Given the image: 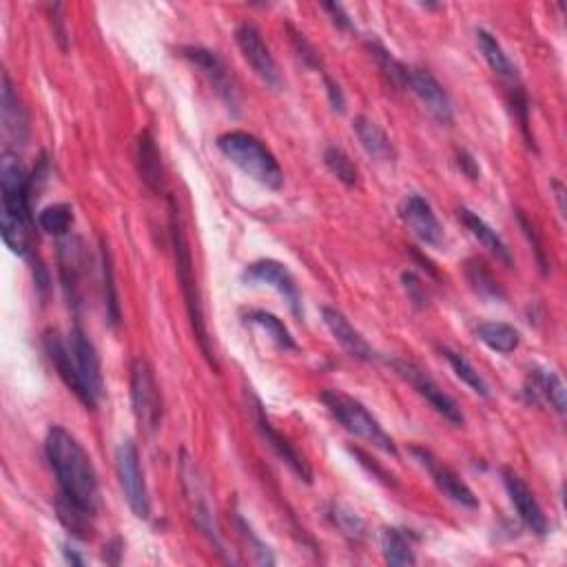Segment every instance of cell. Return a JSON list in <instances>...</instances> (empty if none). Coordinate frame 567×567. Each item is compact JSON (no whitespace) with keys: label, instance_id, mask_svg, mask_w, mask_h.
I'll return each instance as SVG.
<instances>
[{"label":"cell","instance_id":"6da1fadb","mask_svg":"<svg viewBox=\"0 0 567 567\" xmlns=\"http://www.w3.org/2000/svg\"><path fill=\"white\" fill-rule=\"evenodd\" d=\"M45 353L51 366L56 368L58 377L80 399V404L96 410L105 384H102L98 350L89 335L80 326L71 328L67 339L58 333H49L45 337Z\"/></svg>","mask_w":567,"mask_h":567},{"label":"cell","instance_id":"7a4b0ae2","mask_svg":"<svg viewBox=\"0 0 567 567\" xmlns=\"http://www.w3.org/2000/svg\"><path fill=\"white\" fill-rule=\"evenodd\" d=\"M45 452L51 470L56 472L60 494L96 517L100 503L98 474L82 443L63 426H51Z\"/></svg>","mask_w":567,"mask_h":567},{"label":"cell","instance_id":"3957f363","mask_svg":"<svg viewBox=\"0 0 567 567\" xmlns=\"http://www.w3.org/2000/svg\"><path fill=\"white\" fill-rule=\"evenodd\" d=\"M169 213H171V242H173V255H175V273H178V284L182 288L184 304H187L191 328L195 333V339H198V344L202 348V355L206 357V362H209L215 370H218V362H215L213 346H211V335H209V328H206L198 280H195L193 255H191V249H189L187 235H184V231H182L178 204H175L173 200H169Z\"/></svg>","mask_w":567,"mask_h":567},{"label":"cell","instance_id":"277c9868","mask_svg":"<svg viewBox=\"0 0 567 567\" xmlns=\"http://www.w3.org/2000/svg\"><path fill=\"white\" fill-rule=\"evenodd\" d=\"M218 149L237 169L271 191L284 187V171L266 144L246 131H229L218 138Z\"/></svg>","mask_w":567,"mask_h":567},{"label":"cell","instance_id":"5b68a950","mask_svg":"<svg viewBox=\"0 0 567 567\" xmlns=\"http://www.w3.org/2000/svg\"><path fill=\"white\" fill-rule=\"evenodd\" d=\"M322 404L335 417L337 424L344 426L350 435L373 443L375 448L386 452L390 457H399L395 441L390 439L384 428H381L379 421L370 415V410L362 404V401L339 393V390H326V393H322Z\"/></svg>","mask_w":567,"mask_h":567},{"label":"cell","instance_id":"8992f818","mask_svg":"<svg viewBox=\"0 0 567 567\" xmlns=\"http://www.w3.org/2000/svg\"><path fill=\"white\" fill-rule=\"evenodd\" d=\"M131 406L144 435H153L162 424V393L153 368L144 357L131 364Z\"/></svg>","mask_w":567,"mask_h":567},{"label":"cell","instance_id":"52a82bcc","mask_svg":"<svg viewBox=\"0 0 567 567\" xmlns=\"http://www.w3.org/2000/svg\"><path fill=\"white\" fill-rule=\"evenodd\" d=\"M34 191V178L27 173L14 153H5L0 160V195H3V215L32 224L29 198Z\"/></svg>","mask_w":567,"mask_h":567},{"label":"cell","instance_id":"ba28073f","mask_svg":"<svg viewBox=\"0 0 567 567\" xmlns=\"http://www.w3.org/2000/svg\"><path fill=\"white\" fill-rule=\"evenodd\" d=\"M116 470L122 494L129 503L131 512L138 519L151 517V499L144 481V472L140 466V452L133 441H122L116 450Z\"/></svg>","mask_w":567,"mask_h":567},{"label":"cell","instance_id":"9c48e42d","mask_svg":"<svg viewBox=\"0 0 567 567\" xmlns=\"http://www.w3.org/2000/svg\"><path fill=\"white\" fill-rule=\"evenodd\" d=\"M390 366L395 368V373L410 384L412 388L417 390V393L424 397L428 404L435 408L443 419H448L452 426H463L466 424V417H463V412L459 408V404L455 399H452L446 390H441V386L437 384L435 379L428 375V370L419 368L417 364L406 362V359H390L388 362Z\"/></svg>","mask_w":567,"mask_h":567},{"label":"cell","instance_id":"30bf717a","mask_svg":"<svg viewBox=\"0 0 567 567\" xmlns=\"http://www.w3.org/2000/svg\"><path fill=\"white\" fill-rule=\"evenodd\" d=\"M235 43L240 47L242 56L246 63L251 65L255 71V76L260 78L264 85L271 89H282V74L277 69L275 58L271 54V49L264 43L262 32L253 23H242L235 29Z\"/></svg>","mask_w":567,"mask_h":567},{"label":"cell","instance_id":"8fae6325","mask_svg":"<svg viewBox=\"0 0 567 567\" xmlns=\"http://www.w3.org/2000/svg\"><path fill=\"white\" fill-rule=\"evenodd\" d=\"M242 280L246 284L271 286L273 291H277L284 297L288 308H291L295 317L304 315L300 288H297V282H295L293 273L288 271V268L282 262H277V260H257V262H253V264H249V266L244 268Z\"/></svg>","mask_w":567,"mask_h":567},{"label":"cell","instance_id":"7c38bea8","mask_svg":"<svg viewBox=\"0 0 567 567\" xmlns=\"http://www.w3.org/2000/svg\"><path fill=\"white\" fill-rule=\"evenodd\" d=\"M180 54L206 78V82L213 87L215 96H218L226 107L235 111L237 109V89H235L231 71L224 65V60L215 54V51L206 49V47H182Z\"/></svg>","mask_w":567,"mask_h":567},{"label":"cell","instance_id":"4fadbf2b","mask_svg":"<svg viewBox=\"0 0 567 567\" xmlns=\"http://www.w3.org/2000/svg\"><path fill=\"white\" fill-rule=\"evenodd\" d=\"M410 452L415 455V459L421 463V466L426 468V472L430 474L432 481H435V486L441 490V494H446L452 503H457L461 505V508H468V510L479 508V499L474 497V492L470 490L468 483L463 481L450 466H446V463L432 455L428 448L415 446Z\"/></svg>","mask_w":567,"mask_h":567},{"label":"cell","instance_id":"5bb4252c","mask_svg":"<svg viewBox=\"0 0 567 567\" xmlns=\"http://www.w3.org/2000/svg\"><path fill=\"white\" fill-rule=\"evenodd\" d=\"M404 89L412 91L432 116H435L443 125H450L455 118V109H452V100L448 91L443 89L441 82L426 69L419 67H406Z\"/></svg>","mask_w":567,"mask_h":567},{"label":"cell","instance_id":"9a60e30c","mask_svg":"<svg viewBox=\"0 0 567 567\" xmlns=\"http://www.w3.org/2000/svg\"><path fill=\"white\" fill-rule=\"evenodd\" d=\"M501 477H503V486L505 490H508V497L514 505V510H517L519 519L523 521L525 528L536 536L548 534L550 532L548 517L543 514V508L539 505V501H536L534 492L528 488V483H525L519 474L512 470H503Z\"/></svg>","mask_w":567,"mask_h":567},{"label":"cell","instance_id":"2e32d148","mask_svg":"<svg viewBox=\"0 0 567 567\" xmlns=\"http://www.w3.org/2000/svg\"><path fill=\"white\" fill-rule=\"evenodd\" d=\"M401 220L410 229V233L417 237L421 244L426 246H441L443 244V229L435 215L432 204L424 198V195L412 193L404 200L399 209Z\"/></svg>","mask_w":567,"mask_h":567},{"label":"cell","instance_id":"e0dca14e","mask_svg":"<svg viewBox=\"0 0 567 567\" xmlns=\"http://www.w3.org/2000/svg\"><path fill=\"white\" fill-rule=\"evenodd\" d=\"M253 412H255L257 430H260V435L266 441V446L275 452V457L280 459L282 463H286L288 470H291L297 479H302L304 483H313L311 466H308L306 459L300 455V452H297V448L293 446V443L273 428L271 421H268L266 415H264L260 401H255Z\"/></svg>","mask_w":567,"mask_h":567},{"label":"cell","instance_id":"ac0fdd59","mask_svg":"<svg viewBox=\"0 0 567 567\" xmlns=\"http://www.w3.org/2000/svg\"><path fill=\"white\" fill-rule=\"evenodd\" d=\"M0 120H3L5 140L14 147H25L29 138V118L7 71L3 74V89H0Z\"/></svg>","mask_w":567,"mask_h":567},{"label":"cell","instance_id":"d6986e66","mask_svg":"<svg viewBox=\"0 0 567 567\" xmlns=\"http://www.w3.org/2000/svg\"><path fill=\"white\" fill-rule=\"evenodd\" d=\"M182 479H184V488H187V492H189V501H191L195 523H198V528L206 536H209L211 543L215 545V548H218V552H224L222 541H220V530H218V525H215V517H213L209 497H206L200 477L195 474V466H191L189 461L182 463Z\"/></svg>","mask_w":567,"mask_h":567},{"label":"cell","instance_id":"ffe728a7","mask_svg":"<svg viewBox=\"0 0 567 567\" xmlns=\"http://www.w3.org/2000/svg\"><path fill=\"white\" fill-rule=\"evenodd\" d=\"M322 319L328 331H331V335L335 337V342L342 346L350 357L362 359V362H373V359L377 357L373 346H370L364 339V335L348 322L342 311H337V308L333 306H324Z\"/></svg>","mask_w":567,"mask_h":567},{"label":"cell","instance_id":"44dd1931","mask_svg":"<svg viewBox=\"0 0 567 567\" xmlns=\"http://www.w3.org/2000/svg\"><path fill=\"white\" fill-rule=\"evenodd\" d=\"M58 257H60V277H63L65 293L69 297V304H78L80 300V282L82 275L87 273V253L85 244L80 237H67L65 242L58 246Z\"/></svg>","mask_w":567,"mask_h":567},{"label":"cell","instance_id":"7402d4cb","mask_svg":"<svg viewBox=\"0 0 567 567\" xmlns=\"http://www.w3.org/2000/svg\"><path fill=\"white\" fill-rule=\"evenodd\" d=\"M459 220L466 224V229L470 231V235L474 237V240H477L490 255L497 257V260L503 266H508V268L514 266V260H512V253L508 249V244L501 240V235L494 231L486 220L479 218V215L472 213L470 209H459Z\"/></svg>","mask_w":567,"mask_h":567},{"label":"cell","instance_id":"603a6c76","mask_svg":"<svg viewBox=\"0 0 567 567\" xmlns=\"http://www.w3.org/2000/svg\"><path fill=\"white\" fill-rule=\"evenodd\" d=\"M477 45L481 49L483 58H486V63L490 65V69L505 82V85H508L510 89L521 87L517 65L512 63L510 56L505 54V49L501 47L499 40L494 38L488 32V29H477Z\"/></svg>","mask_w":567,"mask_h":567},{"label":"cell","instance_id":"cb8c5ba5","mask_svg":"<svg viewBox=\"0 0 567 567\" xmlns=\"http://www.w3.org/2000/svg\"><path fill=\"white\" fill-rule=\"evenodd\" d=\"M136 162H138V173H140L142 182L147 184L153 193H160L164 187V169H162V158H160L156 138H153V133L149 129L142 131L138 138Z\"/></svg>","mask_w":567,"mask_h":567},{"label":"cell","instance_id":"d4e9b609","mask_svg":"<svg viewBox=\"0 0 567 567\" xmlns=\"http://www.w3.org/2000/svg\"><path fill=\"white\" fill-rule=\"evenodd\" d=\"M353 131L362 144V149L368 153L373 160L379 162H390L395 158V149H393V142H390L388 133L381 129L377 122H373L366 116H357L353 120Z\"/></svg>","mask_w":567,"mask_h":567},{"label":"cell","instance_id":"484cf974","mask_svg":"<svg viewBox=\"0 0 567 567\" xmlns=\"http://www.w3.org/2000/svg\"><path fill=\"white\" fill-rule=\"evenodd\" d=\"M244 322L251 324L255 328H260V331L271 339V344L282 350V353H288V350H297L295 339L291 335V331L284 326V322L280 317H275L273 313H266V311H246L244 313Z\"/></svg>","mask_w":567,"mask_h":567},{"label":"cell","instance_id":"4316f807","mask_svg":"<svg viewBox=\"0 0 567 567\" xmlns=\"http://www.w3.org/2000/svg\"><path fill=\"white\" fill-rule=\"evenodd\" d=\"M379 543H381V554L388 565L393 567H404V565H415V550H412L410 536L406 534V530L399 528H384L379 534Z\"/></svg>","mask_w":567,"mask_h":567},{"label":"cell","instance_id":"83f0119b","mask_svg":"<svg viewBox=\"0 0 567 567\" xmlns=\"http://www.w3.org/2000/svg\"><path fill=\"white\" fill-rule=\"evenodd\" d=\"M479 342L486 344L490 350L499 355H510L521 344V333L517 328L505 322H483L477 328Z\"/></svg>","mask_w":567,"mask_h":567},{"label":"cell","instance_id":"f1b7e54d","mask_svg":"<svg viewBox=\"0 0 567 567\" xmlns=\"http://www.w3.org/2000/svg\"><path fill=\"white\" fill-rule=\"evenodd\" d=\"M56 512L60 523L76 536V539L89 541L91 534H94V514H89L87 510H82L80 505L74 501H69L63 494H58L56 499Z\"/></svg>","mask_w":567,"mask_h":567},{"label":"cell","instance_id":"f546056e","mask_svg":"<svg viewBox=\"0 0 567 567\" xmlns=\"http://www.w3.org/2000/svg\"><path fill=\"white\" fill-rule=\"evenodd\" d=\"M530 381L534 395H541L559 415H565V386L554 370L536 368L530 375Z\"/></svg>","mask_w":567,"mask_h":567},{"label":"cell","instance_id":"4dcf8cb0","mask_svg":"<svg viewBox=\"0 0 567 567\" xmlns=\"http://www.w3.org/2000/svg\"><path fill=\"white\" fill-rule=\"evenodd\" d=\"M102 253V297H105L107 308V322L111 328H118L120 324V302H118V286H116V273H113V262L109 246L102 240L100 246Z\"/></svg>","mask_w":567,"mask_h":567},{"label":"cell","instance_id":"1f68e13d","mask_svg":"<svg viewBox=\"0 0 567 567\" xmlns=\"http://www.w3.org/2000/svg\"><path fill=\"white\" fill-rule=\"evenodd\" d=\"M441 355L448 359L450 368L455 370V375L463 381V384H466V386L472 390V393H477L479 397H490L488 381L483 379V375L468 362L466 357H463L461 353H457V350L448 348V346L441 348Z\"/></svg>","mask_w":567,"mask_h":567},{"label":"cell","instance_id":"d6a6232c","mask_svg":"<svg viewBox=\"0 0 567 567\" xmlns=\"http://www.w3.org/2000/svg\"><path fill=\"white\" fill-rule=\"evenodd\" d=\"M466 275L470 286L483 297V300H497V302L505 300V291L501 282L492 275L490 268L481 260H470L466 264Z\"/></svg>","mask_w":567,"mask_h":567},{"label":"cell","instance_id":"836d02e7","mask_svg":"<svg viewBox=\"0 0 567 567\" xmlns=\"http://www.w3.org/2000/svg\"><path fill=\"white\" fill-rule=\"evenodd\" d=\"M326 517L350 541H362L364 536H366L364 519L359 517L357 512L346 508L344 503H331V505H328Z\"/></svg>","mask_w":567,"mask_h":567},{"label":"cell","instance_id":"e575fe53","mask_svg":"<svg viewBox=\"0 0 567 567\" xmlns=\"http://www.w3.org/2000/svg\"><path fill=\"white\" fill-rule=\"evenodd\" d=\"M38 229L47 233V235H54V237H63L69 233L71 224H74V211H71L69 204H49L45 206L43 211L38 213Z\"/></svg>","mask_w":567,"mask_h":567},{"label":"cell","instance_id":"d590c367","mask_svg":"<svg viewBox=\"0 0 567 567\" xmlns=\"http://www.w3.org/2000/svg\"><path fill=\"white\" fill-rule=\"evenodd\" d=\"M324 164H326V169L331 171L339 182L346 184V187H355L359 173H357L355 162L348 158V153H346L344 149H339V147H326V151H324Z\"/></svg>","mask_w":567,"mask_h":567},{"label":"cell","instance_id":"8d00e7d4","mask_svg":"<svg viewBox=\"0 0 567 567\" xmlns=\"http://www.w3.org/2000/svg\"><path fill=\"white\" fill-rule=\"evenodd\" d=\"M517 220L521 224V229L525 233V237H528V242L532 244V249H534V257H536V264H539V271L541 275H548L550 271V262H548V255H545V249H543V242H541V237L539 233H536L534 229V224L525 218V213L519 211L517 213Z\"/></svg>","mask_w":567,"mask_h":567},{"label":"cell","instance_id":"74e56055","mask_svg":"<svg viewBox=\"0 0 567 567\" xmlns=\"http://www.w3.org/2000/svg\"><path fill=\"white\" fill-rule=\"evenodd\" d=\"M237 525H240L244 539L249 541V548H251L253 554H255V563H260V565H273L275 559H273L271 550H268V545H264L260 539H257L255 532L251 530V525L246 523L242 517H237Z\"/></svg>","mask_w":567,"mask_h":567},{"label":"cell","instance_id":"f35d334b","mask_svg":"<svg viewBox=\"0 0 567 567\" xmlns=\"http://www.w3.org/2000/svg\"><path fill=\"white\" fill-rule=\"evenodd\" d=\"M401 284H404V291L408 295V300L415 304L417 308H424L428 304V293H426V286L421 284L419 277L412 273V271H406L404 275H401Z\"/></svg>","mask_w":567,"mask_h":567},{"label":"cell","instance_id":"ab89813d","mask_svg":"<svg viewBox=\"0 0 567 567\" xmlns=\"http://www.w3.org/2000/svg\"><path fill=\"white\" fill-rule=\"evenodd\" d=\"M293 45H295V49H297V56H300L308 67L322 71V58H319L317 49H315L311 43H308V40H306L302 34L293 32Z\"/></svg>","mask_w":567,"mask_h":567},{"label":"cell","instance_id":"60d3db41","mask_svg":"<svg viewBox=\"0 0 567 567\" xmlns=\"http://www.w3.org/2000/svg\"><path fill=\"white\" fill-rule=\"evenodd\" d=\"M324 87H326V94H328V102H331V107L337 111V113H344L346 109V98H344V91L339 89L337 82L333 78H328L324 74Z\"/></svg>","mask_w":567,"mask_h":567},{"label":"cell","instance_id":"b9f144b4","mask_svg":"<svg viewBox=\"0 0 567 567\" xmlns=\"http://www.w3.org/2000/svg\"><path fill=\"white\" fill-rule=\"evenodd\" d=\"M322 9H324V12L331 14L333 23H335L339 29H353V23H350V18H348V14L344 12L342 5H337V3H324Z\"/></svg>","mask_w":567,"mask_h":567},{"label":"cell","instance_id":"7bdbcfd3","mask_svg":"<svg viewBox=\"0 0 567 567\" xmlns=\"http://www.w3.org/2000/svg\"><path fill=\"white\" fill-rule=\"evenodd\" d=\"M459 169L468 175L470 180H477L479 178V167H477V162H474V158L470 156L468 151H461L459 153Z\"/></svg>","mask_w":567,"mask_h":567},{"label":"cell","instance_id":"ee69618b","mask_svg":"<svg viewBox=\"0 0 567 567\" xmlns=\"http://www.w3.org/2000/svg\"><path fill=\"white\" fill-rule=\"evenodd\" d=\"M120 556H122V541L120 539H113L107 545V552H105V561L111 565H118L120 563Z\"/></svg>","mask_w":567,"mask_h":567},{"label":"cell","instance_id":"f6af8a7d","mask_svg":"<svg viewBox=\"0 0 567 567\" xmlns=\"http://www.w3.org/2000/svg\"><path fill=\"white\" fill-rule=\"evenodd\" d=\"M63 554H65V561L69 563V565H85L87 561H85V556H80V552L76 550V548H71V545L67 543V545H63Z\"/></svg>","mask_w":567,"mask_h":567},{"label":"cell","instance_id":"bcb514c9","mask_svg":"<svg viewBox=\"0 0 567 567\" xmlns=\"http://www.w3.org/2000/svg\"><path fill=\"white\" fill-rule=\"evenodd\" d=\"M552 187H554V191H556V200H559V209H561V213L565 215V202H563V200H565V189H563V184H561V182H554Z\"/></svg>","mask_w":567,"mask_h":567}]
</instances>
